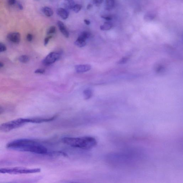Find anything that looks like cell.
<instances>
[{"label":"cell","mask_w":183,"mask_h":183,"mask_svg":"<svg viewBox=\"0 0 183 183\" xmlns=\"http://www.w3.org/2000/svg\"><path fill=\"white\" fill-rule=\"evenodd\" d=\"M60 55L56 52H51L48 54L43 61V64L45 66H49L54 63L60 58Z\"/></svg>","instance_id":"cell-4"},{"label":"cell","mask_w":183,"mask_h":183,"mask_svg":"<svg viewBox=\"0 0 183 183\" xmlns=\"http://www.w3.org/2000/svg\"><path fill=\"white\" fill-rule=\"evenodd\" d=\"M83 95L85 100L90 98L92 96V92L90 89H86L83 92Z\"/></svg>","instance_id":"cell-15"},{"label":"cell","mask_w":183,"mask_h":183,"mask_svg":"<svg viewBox=\"0 0 183 183\" xmlns=\"http://www.w3.org/2000/svg\"><path fill=\"white\" fill-rule=\"evenodd\" d=\"M4 111L3 108L2 107H0V114H2Z\"/></svg>","instance_id":"cell-31"},{"label":"cell","mask_w":183,"mask_h":183,"mask_svg":"<svg viewBox=\"0 0 183 183\" xmlns=\"http://www.w3.org/2000/svg\"><path fill=\"white\" fill-rule=\"evenodd\" d=\"M92 5L91 4H89L87 6V9H90L91 8H92Z\"/></svg>","instance_id":"cell-30"},{"label":"cell","mask_w":183,"mask_h":183,"mask_svg":"<svg viewBox=\"0 0 183 183\" xmlns=\"http://www.w3.org/2000/svg\"><path fill=\"white\" fill-rule=\"evenodd\" d=\"M103 0H93V3L96 6H99L102 4Z\"/></svg>","instance_id":"cell-20"},{"label":"cell","mask_w":183,"mask_h":183,"mask_svg":"<svg viewBox=\"0 0 183 183\" xmlns=\"http://www.w3.org/2000/svg\"><path fill=\"white\" fill-rule=\"evenodd\" d=\"M84 22L85 23V24L87 25H89L90 24L91 22L89 20H85L84 21Z\"/></svg>","instance_id":"cell-29"},{"label":"cell","mask_w":183,"mask_h":183,"mask_svg":"<svg viewBox=\"0 0 183 183\" xmlns=\"http://www.w3.org/2000/svg\"><path fill=\"white\" fill-rule=\"evenodd\" d=\"M63 143L72 147L84 149H92L96 146L95 138L89 136L80 137H65L62 139Z\"/></svg>","instance_id":"cell-2"},{"label":"cell","mask_w":183,"mask_h":183,"mask_svg":"<svg viewBox=\"0 0 183 183\" xmlns=\"http://www.w3.org/2000/svg\"><path fill=\"white\" fill-rule=\"evenodd\" d=\"M75 5L73 0H65L64 5L67 9H72Z\"/></svg>","instance_id":"cell-9"},{"label":"cell","mask_w":183,"mask_h":183,"mask_svg":"<svg viewBox=\"0 0 183 183\" xmlns=\"http://www.w3.org/2000/svg\"><path fill=\"white\" fill-rule=\"evenodd\" d=\"M114 0H106V9L110 11L114 8Z\"/></svg>","instance_id":"cell-10"},{"label":"cell","mask_w":183,"mask_h":183,"mask_svg":"<svg viewBox=\"0 0 183 183\" xmlns=\"http://www.w3.org/2000/svg\"><path fill=\"white\" fill-rule=\"evenodd\" d=\"M56 30V28L54 26H52L48 29L47 32V34H52L55 32Z\"/></svg>","instance_id":"cell-19"},{"label":"cell","mask_w":183,"mask_h":183,"mask_svg":"<svg viewBox=\"0 0 183 183\" xmlns=\"http://www.w3.org/2000/svg\"><path fill=\"white\" fill-rule=\"evenodd\" d=\"M7 148L13 150L31 152L39 155H48V149L38 142L29 139H16L9 142Z\"/></svg>","instance_id":"cell-1"},{"label":"cell","mask_w":183,"mask_h":183,"mask_svg":"<svg viewBox=\"0 0 183 183\" xmlns=\"http://www.w3.org/2000/svg\"><path fill=\"white\" fill-rule=\"evenodd\" d=\"M6 46L2 43H0V53L5 51L6 50Z\"/></svg>","instance_id":"cell-21"},{"label":"cell","mask_w":183,"mask_h":183,"mask_svg":"<svg viewBox=\"0 0 183 183\" xmlns=\"http://www.w3.org/2000/svg\"><path fill=\"white\" fill-rule=\"evenodd\" d=\"M19 60L22 63H28L30 61V57L27 55H22L19 58Z\"/></svg>","instance_id":"cell-17"},{"label":"cell","mask_w":183,"mask_h":183,"mask_svg":"<svg viewBox=\"0 0 183 183\" xmlns=\"http://www.w3.org/2000/svg\"><path fill=\"white\" fill-rule=\"evenodd\" d=\"M16 0H8L9 4L11 5H13L15 3Z\"/></svg>","instance_id":"cell-27"},{"label":"cell","mask_w":183,"mask_h":183,"mask_svg":"<svg viewBox=\"0 0 183 183\" xmlns=\"http://www.w3.org/2000/svg\"><path fill=\"white\" fill-rule=\"evenodd\" d=\"M45 72V71L44 69H36L35 71V73L37 74H43Z\"/></svg>","instance_id":"cell-22"},{"label":"cell","mask_w":183,"mask_h":183,"mask_svg":"<svg viewBox=\"0 0 183 183\" xmlns=\"http://www.w3.org/2000/svg\"><path fill=\"white\" fill-rule=\"evenodd\" d=\"M102 18L104 19V20H107V21H111L112 20V17L111 16H102Z\"/></svg>","instance_id":"cell-24"},{"label":"cell","mask_w":183,"mask_h":183,"mask_svg":"<svg viewBox=\"0 0 183 183\" xmlns=\"http://www.w3.org/2000/svg\"><path fill=\"white\" fill-rule=\"evenodd\" d=\"M17 5L18 8L20 9V10H23V7L22 4L20 2H18L17 3Z\"/></svg>","instance_id":"cell-28"},{"label":"cell","mask_w":183,"mask_h":183,"mask_svg":"<svg viewBox=\"0 0 183 183\" xmlns=\"http://www.w3.org/2000/svg\"><path fill=\"white\" fill-rule=\"evenodd\" d=\"M42 11L46 16L50 17L53 15V12L52 10L48 7H45L42 9Z\"/></svg>","instance_id":"cell-11"},{"label":"cell","mask_w":183,"mask_h":183,"mask_svg":"<svg viewBox=\"0 0 183 183\" xmlns=\"http://www.w3.org/2000/svg\"><path fill=\"white\" fill-rule=\"evenodd\" d=\"M32 35L30 34H28L27 36V40L29 42H31L33 40Z\"/></svg>","instance_id":"cell-25"},{"label":"cell","mask_w":183,"mask_h":183,"mask_svg":"<svg viewBox=\"0 0 183 183\" xmlns=\"http://www.w3.org/2000/svg\"><path fill=\"white\" fill-rule=\"evenodd\" d=\"M91 68V66L89 65H78L75 66V71L79 73L87 72Z\"/></svg>","instance_id":"cell-6"},{"label":"cell","mask_w":183,"mask_h":183,"mask_svg":"<svg viewBox=\"0 0 183 183\" xmlns=\"http://www.w3.org/2000/svg\"><path fill=\"white\" fill-rule=\"evenodd\" d=\"M75 44L78 47H83L86 45V42L85 40L78 38L75 42Z\"/></svg>","instance_id":"cell-16"},{"label":"cell","mask_w":183,"mask_h":183,"mask_svg":"<svg viewBox=\"0 0 183 183\" xmlns=\"http://www.w3.org/2000/svg\"><path fill=\"white\" fill-rule=\"evenodd\" d=\"M57 13L58 15L63 20H66L69 15V13L66 9L59 8L57 10Z\"/></svg>","instance_id":"cell-7"},{"label":"cell","mask_w":183,"mask_h":183,"mask_svg":"<svg viewBox=\"0 0 183 183\" xmlns=\"http://www.w3.org/2000/svg\"><path fill=\"white\" fill-rule=\"evenodd\" d=\"M82 8V5H81V4H77L74 5L72 9L74 12L75 13H77L79 12Z\"/></svg>","instance_id":"cell-18"},{"label":"cell","mask_w":183,"mask_h":183,"mask_svg":"<svg viewBox=\"0 0 183 183\" xmlns=\"http://www.w3.org/2000/svg\"><path fill=\"white\" fill-rule=\"evenodd\" d=\"M21 37V34L18 32L10 33L7 36L9 40L16 44H18L20 42Z\"/></svg>","instance_id":"cell-5"},{"label":"cell","mask_w":183,"mask_h":183,"mask_svg":"<svg viewBox=\"0 0 183 183\" xmlns=\"http://www.w3.org/2000/svg\"><path fill=\"white\" fill-rule=\"evenodd\" d=\"M4 66L2 62H0V69L2 68Z\"/></svg>","instance_id":"cell-32"},{"label":"cell","mask_w":183,"mask_h":183,"mask_svg":"<svg viewBox=\"0 0 183 183\" xmlns=\"http://www.w3.org/2000/svg\"><path fill=\"white\" fill-rule=\"evenodd\" d=\"M155 16L156 14L152 12H148L145 14L144 19L145 21L147 22L151 21L155 18Z\"/></svg>","instance_id":"cell-13"},{"label":"cell","mask_w":183,"mask_h":183,"mask_svg":"<svg viewBox=\"0 0 183 183\" xmlns=\"http://www.w3.org/2000/svg\"><path fill=\"white\" fill-rule=\"evenodd\" d=\"M57 25L59 30L64 36L66 38H68L69 36V32L67 30L66 27L61 21H59L57 22Z\"/></svg>","instance_id":"cell-8"},{"label":"cell","mask_w":183,"mask_h":183,"mask_svg":"<svg viewBox=\"0 0 183 183\" xmlns=\"http://www.w3.org/2000/svg\"><path fill=\"white\" fill-rule=\"evenodd\" d=\"M128 59L127 58H123L121 60L119 61L118 63L119 64H123L126 63Z\"/></svg>","instance_id":"cell-23"},{"label":"cell","mask_w":183,"mask_h":183,"mask_svg":"<svg viewBox=\"0 0 183 183\" xmlns=\"http://www.w3.org/2000/svg\"><path fill=\"white\" fill-rule=\"evenodd\" d=\"M113 24L112 23L106 22L104 23V24L100 26V28L102 30H108L112 28Z\"/></svg>","instance_id":"cell-12"},{"label":"cell","mask_w":183,"mask_h":183,"mask_svg":"<svg viewBox=\"0 0 183 183\" xmlns=\"http://www.w3.org/2000/svg\"><path fill=\"white\" fill-rule=\"evenodd\" d=\"M31 123L30 118H19L0 124V132L7 133Z\"/></svg>","instance_id":"cell-3"},{"label":"cell","mask_w":183,"mask_h":183,"mask_svg":"<svg viewBox=\"0 0 183 183\" xmlns=\"http://www.w3.org/2000/svg\"><path fill=\"white\" fill-rule=\"evenodd\" d=\"M52 36H49V37H46L45 39L44 42V44L45 46L47 45L48 44V43L49 40H50L51 38H52Z\"/></svg>","instance_id":"cell-26"},{"label":"cell","mask_w":183,"mask_h":183,"mask_svg":"<svg viewBox=\"0 0 183 183\" xmlns=\"http://www.w3.org/2000/svg\"><path fill=\"white\" fill-rule=\"evenodd\" d=\"M90 36V34L89 32L87 31H84L80 34L78 38L85 40L89 38Z\"/></svg>","instance_id":"cell-14"}]
</instances>
